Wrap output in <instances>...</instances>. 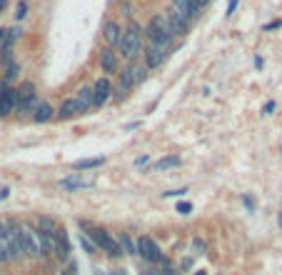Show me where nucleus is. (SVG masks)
<instances>
[{"instance_id":"1","label":"nucleus","mask_w":282,"mask_h":275,"mask_svg":"<svg viewBox=\"0 0 282 275\" xmlns=\"http://www.w3.org/2000/svg\"><path fill=\"white\" fill-rule=\"evenodd\" d=\"M145 40H147L150 45H160V48H167V50H170L175 35H172V30H170V23H167L165 13H158V15L150 18V23H147V28H145Z\"/></svg>"},{"instance_id":"2","label":"nucleus","mask_w":282,"mask_h":275,"mask_svg":"<svg viewBox=\"0 0 282 275\" xmlns=\"http://www.w3.org/2000/svg\"><path fill=\"white\" fill-rule=\"evenodd\" d=\"M80 230H85V235L95 243V248H100L102 253H107L110 258H120V255H122V245H120L107 230L95 228V225H90V223H82V220H80Z\"/></svg>"},{"instance_id":"3","label":"nucleus","mask_w":282,"mask_h":275,"mask_svg":"<svg viewBox=\"0 0 282 275\" xmlns=\"http://www.w3.org/2000/svg\"><path fill=\"white\" fill-rule=\"evenodd\" d=\"M142 53V30L138 23H130L118 40V55H122L125 60H135Z\"/></svg>"},{"instance_id":"4","label":"nucleus","mask_w":282,"mask_h":275,"mask_svg":"<svg viewBox=\"0 0 282 275\" xmlns=\"http://www.w3.org/2000/svg\"><path fill=\"white\" fill-rule=\"evenodd\" d=\"M200 5L195 3V0H170V13L175 15V18H180L182 23H187V25H192V23H198L200 20Z\"/></svg>"},{"instance_id":"5","label":"nucleus","mask_w":282,"mask_h":275,"mask_svg":"<svg viewBox=\"0 0 282 275\" xmlns=\"http://www.w3.org/2000/svg\"><path fill=\"white\" fill-rule=\"evenodd\" d=\"M20 250L23 255L28 258H40V248H38V230L30 225V223H23L20 225Z\"/></svg>"},{"instance_id":"6","label":"nucleus","mask_w":282,"mask_h":275,"mask_svg":"<svg viewBox=\"0 0 282 275\" xmlns=\"http://www.w3.org/2000/svg\"><path fill=\"white\" fill-rule=\"evenodd\" d=\"M135 255H140V258L147 260V263H160V260H162V250H160V245L150 238V235H140V238H138V245H135Z\"/></svg>"},{"instance_id":"7","label":"nucleus","mask_w":282,"mask_h":275,"mask_svg":"<svg viewBox=\"0 0 282 275\" xmlns=\"http://www.w3.org/2000/svg\"><path fill=\"white\" fill-rule=\"evenodd\" d=\"M40 105V100H38V95H35V88L30 85V83H23V85L18 88V113L23 115V113H30V110H35Z\"/></svg>"},{"instance_id":"8","label":"nucleus","mask_w":282,"mask_h":275,"mask_svg":"<svg viewBox=\"0 0 282 275\" xmlns=\"http://www.w3.org/2000/svg\"><path fill=\"white\" fill-rule=\"evenodd\" d=\"M53 253H55V258L60 263L70 260V240H68L65 228H55V233H53Z\"/></svg>"},{"instance_id":"9","label":"nucleus","mask_w":282,"mask_h":275,"mask_svg":"<svg viewBox=\"0 0 282 275\" xmlns=\"http://www.w3.org/2000/svg\"><path fill=\"white\" fill-rule=\"evenodd\" d=\"M110 98H113V83L107 78L95 80V85H93V108H102Z\"/></svg>"},{"instance_id":"10","label":"nucleus","mask_w":282,"mask_h":275,"mask_svg":"<svg viewBox=\"0 0 282 275\" xmlns=\"http://www.w3.org/2000/svg\"><path fill=\"white\" fill-rule=\"evenodd\" d=\"M165 55H167V48L150 45V43H147V48H145V53H142V58H145V68H147V70L160 68V65H162V60H165Z\"/></svg>"},{"instance_id":"11","label":"nucleus","mask_w":282,"mask_h":275,"mask_svg":"<svg viewBox=\"0 0 282 275\" xmlns=\"http://www.w3.org/2000/svg\"><path fill=\"white\" fill-rule=\"evenodd\" d=\"M15 108H18V90L15 88H5L3 93H0V118L15 113Z\"/></svg>"},{"instance_id":"12","label":"nucleus","mask_w":282,"mask_h":275,"mask_svg":"<svg viewBox=\"0 0 282 275\" xmlns=\"http://www.w3.org/2000/svg\"><path fill=\"white\" fill-rule=\"evenodd\" d=\"M75 115H80V105H78L75 98H65V100L60 103V108L55 110V118H58V120H73Z\"/></svg>"},{"instance_id":"13","label":"nucleus","mask_w":282,"mask_h":275,"mask_svg":"<svg viewBox=\"0 0 282 275\" xmlns=\"http://www.w3.org/2000/svg\"><path fill=\"white\" fill-rule=\"evenodd\" d=\"M120 33L122 28L115 23V20H107V23L102 25V38H105V43L107 48H118V40H120Z\"/></svg>"},{"instance_id":"14","label":"nucleus","mask_w":282,"mask_h":275,"mask_svg":"<svg viewBox=\"0 0 282 275\" xmlns=\"http://www.w3.org/2000/svg\"><path fill=\"white\" fill-rule=\"evenodd\" d=\"M100 68H102V73H118V53L113 48L100 50Z\"/></svg>"},{"instance_id":"15","label":"nucleus","mask_w":282,"mask_h":275,"mask_svg":"<svg viewBox=\"0 0 282 275\" xmlns=\"http://www.w3.org/2000/svg\"><path fill=\"white\" fill-rule=\"evenodd\" d=\"M95 180L93 178H80V175H70V178H62L60 180V188L73 193V190H82V188H90Z\"/></svg>"},{"instance_id":"16","label":"nucleus","mask_w":282,"mask_h":275,"mask_svg":"<svg viewBox=\"0 0 282 275\" xmlns=\"http://www.w3.org/2000/svg\"><path fill=\"white\" fill-rule=\"evenodd\" d=\"M75 100H78V105H80V113H88V110L93 108V88H90V85H82V88L78 90Z\"/></svg>"},{"instance_id":"17","label":"nucleus","mask_w":282,"mask_h":275,"mask_svg":"<svg viewBox=\"0 0 282 275\" xmlns=\"http://www.w3.org/2000/svg\"><path fill=\"white\" fill-rule=\"evenodd\" d=\"M105 165V158L98 155V158H80L73 163V170H93V168H100Z\"/></svg>"},{"instance_id":"18","label":"nucleus","mask_w":282,"mask_h":275,"mask_svg":"<svg viewBox=\"0 0 282 275\" xmlns=\"http://www.w3.org/2000/svg\"><path fill=\"white\" fill-rule=\"evenodd\" d=\"M38 248H40V258L50 255V253H53V235H50V233L38 230Z\"/></svg>"},{"instance_id":"19","label":"nucleus","mask_w":282,"mask_h":275,"mask_svg":"<svg viewBox=\"0 0 282 275\" xmlns=\"http://www.w3.org/2000/svg\"><path fill=\"white\" fill-rule=\"evenodd\" d=\"M53 118H55V110H53V105H48V103H40L35 108V115H33L35 123H48Z\"/></svg>"},{"instance_id":"20","label":"nucleus","mask_w":282,"mask_h":275,"mask_svg":"<svg viewBox=\"0 0 282 275\" xmlns=\"http://www.w3.org/2000/svg\"><path fill=\"white\" fill-rule=\"evenodd\" d=\"M165 18H167V23H170V30H172V35H175V38L187 33V28H190V25H187V23H182L180 18H175L172 13H165Z\"/></svg>"},{"instance_id":"21","label":"nucleus","mask_w":282,"mask_h":275,"mask_svg":"<svg viewBox=\"0 0 282 275\" xmlns=\"http://www.w3.org/2000/svg\"><path fill=\"white\" fill-rule=\"evenodd\" d=\"M20 38V30L18 28H8L5 38H3V43H0V53H5V50H13V43Z\"/></svg>"},{"instance_id":"22","label":"nucleus","mask_w":282,"mask_h":275,"mask_svg":"<svg viewBox=\"0 0 282 275\" xmlns=\"http://www.w3.org/2000/svg\"><path fill=\"white\" fill-rule=\"evenodd\" d=\"M180 165V155H167V158H160L155 163L158 170H167V168H178Z\"/></svg>"},{"instance_id":"23","label":"nucleus","mask_w":282,"mask_h":275,"mask_svg":"<svg viewBox=\"0 0 282 275\" xmlns=\"http://www.w3.org/2000/svg\"><path fill=\"white\" fill-rule=\"evenodd\" d=\"M18 73H20V65H18L15 60L10 63V65H5V75H3V83H5V85H10V83L18 78Z\"/></svg>"},{"instance_id":"24","label":"nucleus","mask_w":282,"mask_h":275,"mask_svg":"<svg viewBox=\"0 0 282 275\" xmlns=\"http://www.w3.org/2000/svg\"><path fill=\"white\" fill-rule=\"evenodd\" d=\"M80 248L85 250V253H88V255H95V253H98V248H95V243L88 238V235H85V233H80Z\"/></svg>"},{"instance_id":"25","label":"nucleus","mask_w":282,"mask_h":275,"mask_svg":"<svg viewBox=\"0 0 282 275\" xmlns=\"http://www.w3.org/2000/svg\"><path fill=\"white\" fill-rule=\"evenodd\" d=\"M55 223L50 220V218H45V215H42V218H38V230H42V233H50V235H53V233H55Z\"/></svg>"},{"instance_id":"26","label":"nucleus","mask_w":282,"mask_h":275,"mask_svg":"<svg viewBox=\"0 0 282 275\" xmlns=\"http://www.w3.org/2000/svg\"><path fill=\"white\" fill-rule=\"evenodd\" d=\"M130 68H133V83H135V85H140V83L147 78V68L145 65H130Z\"/></svg>"},{"instance_id":"27","label":"nucleus","mask_w":282,"mask_h":275,"mask_svg":"<svg viewBox=\"0 0 282 275\" xmlns=\"http://www.w3.org/2000/svg\"><path fill=\"white\" fill-rule=\"evenodd\" d=\"M28 15V3H25V0H20V3L15 5V20H23Z\"/></svg>"},{"instance_id":"28","label":"nucleus","mask_w":282,"mask_h":275,"mask_svg":"<svg viewBox=\"0 0 282 275\" xmlns=\"http://www.w3.org/2000/svg\"><path fill=\"white\" fill-rule=\"evenodd\" d=\"M118 243H120V245H122L127 253H130V255H135V245L130 243V238H127V235H120V240H118Z\"/></svg>"},{"instance_id":"29","label":"nucleus","mask_w":282,"mask_h":275,"mask_svg":"<svg viewBox=\"0 0 282 275\" xmlns=\"http://www.w3.org/2000/svg\"><path fill=\"white\" fill-rule=\"evenodd\" d=\"M178 213H180V215H190V213H192V203H187V200H185V203H178Z\"/></svg>"},{"instance_id":"30","label":"nucleus","mask_w":282,"mask_h":275,"mask_svg":"<svg viewBox=\"0 0 282 275\" xmlns=\"http://www.w3.org/2000/svg\"><path fill=\"white\" fill-rule=\"evenodd\" d=\"M78 273V263L75 260H68V265L62 268V275H75Z\"/></svg>"},{"instance_id":"31","label":"nucleus","mask_w":282,"mask_h":275,"mask_svg":"<svg viewBox=\"0 0 282 275\" xmlns=\"http://www.w3.org/2000/svg\"><path fill=\"white\" fill-rule=\"evenodd\" d=\"M187 193V188H180V190H167V193H162V198H180Z\"/></svg>"},{"instance_id":"32","label":"nucleus","mask_w":282,"mask_h":275,"mask_svg":"<svg viewBox=\"0 0 282 275\" xmlns=\"http://www.w3.org/2000/svg\"><path fill=\"white\" fill-rule=\"evenodd\" d=\"M275 28H282V20H272V23H267V25H265L262 30L267 33V30H275Z\"/></svg>"},{"instance_id":"33","label":"nucleus","mask_w":282,"mask_h":275,"mask_svg":"<svg viewBox=\"0 0 282 275\" xmlns=\"http://www.w3.org/2000/svg\"><path fill=\"white\" fill-rule=\"evenodd\" d=\"M242 203H245V208L250 210V213H252V210H255V200H252L250 195H245V198H242Z\"/></svg>"},{"instance_id":"34","label":"nucleus","mask_w":282,"mask_h":275,"mask_svg":"<svg viewBox=\"0 0 282 275\" xmlns=\"http://www.w3.org/2000/svg\"><path fill=\"white\" fill-rule=\"evenodd\" d=\"M147 163H150V158H147V155H140V158L135 160V168H145Z\"/></svg>"},{"instance_id":"35","label":"nucleus","mask_w":282,"mask_h":275,"mask_svg":"<svg viewBox=\"0 0 282 275\" xmlns=\"http://www.w3.org/2000/svg\"><path fill=\"white\" fill-rule=\"evenodd\" d=\"M275 110V100H270V103H265V108H262V115H270Z\"/></svg>"},{"instance_id":"36","label":"nucleus","mask_w":282,"mask_h":275,"mask_svg":"<svg viewBox=\"0 0 282 275\" xmlns=\"http://www.w3.org/2000/svg\"><path fill=\"white\" fill-rule=\"evenodd\" d=\"M235 10H237V0H230V3H227V13H225V15H232Z\"/></svg>"},{"instance_id":"37","label":"nucleus","mask_w":282,"mask_h":275,"mask_svg":"<svg viewBox=\"0 0 282 275\" xmlns=\"http://www.w3.org/2000/svg\"><path fill=\"white\" fill-rule=\"evenodd\" d=\"M8 195H10V188H8V185H3V188H0V200H5Z\"/></svg>"},{"instance_id":"38","label":"nucleus","mask_w":282,"mask_h":275,"mask_svg":"<svg viewBox=\"0 0 282 275\" xmlns=\"http://www.w3.org/2000/svg\"><path fill=\"white\" fill-rule=\"evenodd\" d=\"M142 275H158V270H155L153 265H145V268H142Z\"/></svg>"},{"instance_id":"39","label":"nucleus","mask_w":282,"mask_h":275,"mask_svg":"<svg viewBox=\"0 0 282 275\" xmlns=\"http://www.w3.org/2000/svg\"><path fill=\"white\" fill-rule=\"evenodd\" d=\"M107 275H127V270H125V268H113Z\"/></svg>"},{"instance_id":"40","label":"nucleus","mask_w":282,"mask_h":275,"mask_svg":"<svg viewBox=\"0 0 282 275\" xmlns=\"http://www.w3.org/2000/svg\"><path fill=\"white\" fill-rule=\"evenodd\" d=\"M192 248H195V250H205V243H202V240H195Z\"/></svg>"},{"instance_id":"41","label":"nucleus","mask_w":282,"mask_h":275,"mask_svg":"<svg viewBox=\"0 0 282 275\" xmlns=\"http://www.w3.org/2000/svg\"><path fill=\"white\" fill-rule=\"evenodd\" d=\"M135 128H140V123H127L125 125V130H135Z\"/></svg>"},{"instance_id":"42","label":"nucleus","mask_w":282,"mask_h":275,"mask_svg":"<svg viewBox=\"0 0 282 275\" xmlns=\"http://www.w3.org/2000/svg\"><path fill=\"white\" fill-rule=\"evenodd\" d=\"M195 3H198L200 8H205V5H210V3H212V0H195Z\"/></svg>"},{"instance_id":"43","label":"nucleus","mask_w":282,"mask_h":275,"mask_svg":"<svg viewBox=\"0 0 282 275\" xmlns=\"http://www.w3.org/2000/svg\"><path fill=\"white\" fill-rule=\"evenodd\" d=\"M5 88H10V85H5V83H3V78H0V93H3Z\"/></svg>"},{"instance_id":"44","label":"nucleus","mask_w":282,"mask_h":275,"mask_svg":"<svg viewBox=\"0 0 282 275\" xmlns=\"http://www.w3.org/2000/svg\"><path fill=\"white\" fill-rule=\"evenodd\" d=\"M5 33H8L5 28H0V43H3V38H5Z\"/></svg>"},{"instance_id":"45","label":"nucleus","mask_w":282,"mask_h":275,"mask_svg":"<svg viewBox=\"0 0 282 275\" xmlns=\"http://www.w3.org/2000/svg\"><path fill=\"white\" fill-rule=\"evenodd\" d=\"M5 5H8V0H0V10H5Z\"/></svg>"},{"instance_id":"46","label":"nucleus","mask_w":282,"mask_h":275,"mask_svg":"<svg viewBox=\"0 0 282 275\" xmlns=\"http://www.w3.org/2000/svg\"><path fill=\"white\" fill-rule=\"evenodd\" d=\"M277 223H280V228H282V213H280V215H277Z\"/></svg>"},{"instance_id":"47","label":"nucleus","mask_w":282,"mask_h":275,"mask_svg":"<svg viewBox=\"0 0 282 275\" xmlns=\"http://www.w3.org/2000/svg\"><path fill=\"white\" fill-rule=\"evenodd\" d=\"M195 275H207V273H205V270H200V273H195Z\"/></svg>"}]
</instances>
